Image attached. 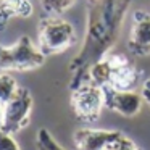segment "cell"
Masks as SVG:
<instances>
[{
    "label": "cell",
    "instance_id": "9",
    "mask_svg": "<svg viewBox=\"0 0 150 150\" xmlns=\"http://www.w3.org/2000/svg\"><path fill=\"white\" fill-rule=\"evenodd\" d=\"M113 134L115 131L111 129H91V127L78 129L73 136L74 150H105Z\"/></svg>",
    "mask_w": 150,
    "mask_h": 150
},
{
    "label": "cell",
    "instance_id": "8",
    "mask_svg": "<svg viewBox=\"0 0 150 150\" xmlns=\"http://www.w3.org/2000/svg\"><path fill=\"white\" fill-rule=\"evenodd\" d=\"M105 108L121 115L124 118H134L142 108V95L136 91H116L113 87H103Z\"/></svg>",
    "mask_w": 150,
    "mask_h": 150
},
{
    "label": "cell",
    "instance_id": "17",
    "mask_svg": "<svg viewBox=\"0 0 150 150\" xmlns=\"http://www.w3.org/2000/svg\"><path fill=\"white\" fill-rule=\"evenodd\" d=\"M2 121H4V105L0 103V127H2Z\"/></svg>",
    "mask_w": 150,
    "mask_h": 150
},
{
    "label": "cell",
    "instance_id": "3",
    "mask_svg": "<svg viewBox=\"0 0 150 150\" xmlns=\"http://www.w3.org/2000/svg\"><path fill=\"white\" fill-rule=\"evenodd\" d=\"M76 40V29L68 20L50 15L40 18L37 26V47L45 57L63 53L74 45Z\"/></svg>",
    "mask_w": 150,
    "mask_h": 150
},
{
    "label": "cell",
    "instance_id": "11",
    "mask_svg": "<svg viewBox=\"0 0 150 150\" xmlns=\"http://www.w3.org/2000/svg\"><path fill=\"white\" fill-rule=\"evenodd\" d=\"M18 87L20 86H18L16 79L10 73H0V103L4 105V107L16 94Z\"/></svg>",
    "mask_w": 150,
    "mask_h": 150
},
{
    "label": "cell",
    "instance_id": "4",
    "mask_svg": "<svg viewBox=\"0 0 150 150\" xmlns=\"http://www.w3.org/2000/svg\"><path fill=\"white\" fill-rule=\"evenodd\" d=\"M45 58L29 36H21L13 45H0V73L33 71L40 68Z\"/></svg>",
    "mask_w": 150,
    "mask_h": 150
},
{
    "label": "cell",
    "instance_id": "16",
    "mask_svg": "<svg viewBox=\"0 0 150 150\" xmlns=\"http://www.w3.org/2000/svg\"><path fill=\"white\" fill-rule=\"evenodd\" d=\"M140 95H142V100L145 102L150 107V79H145L142 82V89H140Z\"/></svg>",
    "mask_w": 150,
    "mask_h": 150
},
{
    "label": "cell",
    "instance_id": "13",
    "mask_svg": "<svg viewBox=\"0 0 150 150\" xmlns=\"http://www.w3.org/2000/svg\"><path fill=\"white\" fill-rule=\"evenodd\" d=\"M74 2L76 0H40V5H42V10L45 11V15L62 16L65 11H68L74 5Z\"/></svg>",
    "mask_w": 150,
    "mask_h": 150
},
{
    "label": "cell",
    "instance_id": "6",
    "mask_svg": "<svg viewBox=\"0 0 150 150\" xmlns=\"http://www.w3.org/2000/svg\"><path fill=\"white\" fill-rule=\"evenodd\" d=\"M34 107V98L28 87H18L16 94L4 107V121L2 127L5 132L16 134L23 131L31 121V113Z\"/></svg>",
    "mask_w": 150,
    "mask_h": 150
},
{
    "label": "cell",
    "instance_id": "1",
    "mask_svg": "<svg viewBox=\"0 0 150 150\" xmlns=\"http://www.w3.org/2000/svg\"><path fill=\"white\" fill-rule=\"evenodd\" d=\"M129 5L131 0H89L84 42L69 63V91L87 81L92 65L115 47Z\"/></svg>",
    "mask_w": 150,
    "mask_h": 150
},
{
    "label": "cell",
    "instance_id": "15",
    "mask_svg": "<svg viewBox=\"0 0 150 150\" xmlns=\"http://www.w3.org/2000/svg\"><path fill=\"white\" fill-rule=\"evenodd\" d=\"M0 150H21V147L15 140L13 134L0 129Z\"/></svg>",
    "mask_w": 150,
    "mask_h": 150
},
{
    "label": "cell",
    "instance_id": "5",
    "mask_svg": "<svg viewBox=\"0 0 150 150\" xmlns=\"http://www.w3.org/2000/svg\"><path fill=\"white\" fill-rule=\"evenodd\" d=\"M74 115L84 123H95L100 118L102 110L105 108V94L103 87L86 81L81 86L71 91L69 98Z\"/></svg>",
    "mask_w": 150,
    "mask_h": 150
},
{
    "label": "cell",
    "instance_id": "12",
    "mask_svg": "<svg viewBox=\"0 0 150 150\" xmlns=\"http://www.w3.org/2000/svg\"><path fill=\"white\" fill-rule=\"evenodd\" d=\"M105 150H142V149L132 139H129L126 134H123L121 131H115L113 137L107 144Z\"/></svg>",
    "mask_w": 150,
    "mask_h": 150
},
{
    "label": "cell",
    "instance_id": "10",
    "mask_svg": "<svg viewBox=\"0 0 150 150\" xmlns=\"http://www.w3.org/2000/svg\"><path fill=\"white\" fill-rule=\"evenodd\" d=\"M31 0H2L0 2V31L7 28L8 21L13 16L29 18L33 15Z\"/></svg>",
    "mask_w": 150,
    "mask_h": 150
},
{
    "label": "cell",
    "instance_id": "14",
    "mask_svg": "<svg viewBox=\"0 0 150 150\" xmlns=\"http://www.w3.org/2000/svg\"><path fill=\"white\" fill-rule=\"evenodd\" d=\"M36 145H37V150H65L58 142H57L55 137L50 134V131L45 129V127H40V129L37 131Z\"/></svg>",
    "mask_w": 150,
    "mask_h": 150
},
{
    "label": "cell",
    "instance_id": "7",
    "mask_svg": "<svg viewBox=\"0 0 150 150\" xmlns=\"http://www.w3.org/2000/svg\"><path fill=\"white\" fill-rule=\"evenodd\" d=\"M127 49L134 57L150 55V11L136 10L132 13Z\"/></svg>",
    "mask_w": 150,
    "mask_h": 150
},
{
    "label": "cell",
    "instance_id": "2",
    "mask_svg": "<svg viewBox=\"0 0 150 150\" xmlns=\"http://www.w3.org/2000/svg\"><path fill=\"white\" fill-rule=\"evenodd\" d=\"M140 69L124 53H108L89 69L87 81L100 87L116 91H134L140 81Z\"/></svg>",
    "mask_w": 150,
    "mask_h": 150
}]
</instances>
